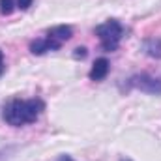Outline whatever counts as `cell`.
<instances>
[{"label": "cell", "mask_w": 161, "mask_h": 161, "mask_svg": "<svg viewBox=\"0 0 161 161\" xmlns=\"http://www.w3.org/2000/svg\"><path fill=\"white\" fill-rule=\"evenodd\" d=\"M86 54H88V51H86L84 47H77L73 56H75V58H86Z\"/></svg>", "instance_id": "30bf717a"}, {"label": "cell", "mask_w": 161, "mask_h": 161, "mask_svg": "<svg viewBox=\"0 0 161 161\" xmlns=\"http://www.w3.org/2000/svg\"><path fill=\"white\" fill-rule=\"evenodd\" d=\"M94 32H96V36L101 41L103 51H107V53L116 51L122 38H124V26L120 25V21H116V19H109L103 25H97Z\"/></svg>", "instance_id": "7a4b0ae2"}, {"label": "cell", "mask_w": 161, "mask_h": 161, "mask_svg": "<svg viewBox=\"0 0 161 161\" xmlns=\"http://www.w3.org/2000/svg\"><path fill=\"white\" fill-rule=\"evenodd\" d=\"M15 9V2L13 0H0V13L2 15H11Z\"/></svg>", "instance_id": "ba28073f"}, {"label": "cell", "mask_w": 161, "mask_h": 161, "mask_svg": "<svg viewBox=\"0 0 161 161\" xmlns=\"http://www.w3.org/2000/svg\"><path fill=\"white\" fill-rule=\"evenodd\" d=\"M144 51H146V54H150L154 58H161V40H146Z\"/></svg>", "instance_id": "52a82bcc"}, {"label": "cell", "mask_w": 161, "mask_h": 161, "mask_svg": "<svg viewBox=\"0 0 161 161\" xmlns=\"http://www.w3.org/2000/svg\"><path fill=\"white\" fill-rule=\"evenodd\" d=\"M109 69H111L109 60H107V58H97V60L94 62L92 69H90V79L92 80H103L107 77Z\"/></svg>", "instance_id": "8992f818"}, {"label": "cell", "mask_w": 161, "mask_h": 161, "mask_svg": "<svg viewBox=\"0 0 161 161\" xmlns=\"http://www.w3.org/2000/svg\"><path fill=\"white\" fill-rule=\"evenodd\" d=\"M32 2H34V0H15V6H17L19 9H28V8L32 6Z\"/></svg>", "instance_id": "9c48e42d"}, {"label": "cell", "mask_w": 161, "mask_h": 161, "mask_svg": "<svg viewBox=\"0 0 161 161\" xmlns=\"http://www.w3.org/2000/svg\"><path fill=\"white\" fill-rule=\"evenodd\" d=\"M45 111V103L40 97H32V99H21V97H13L9 99L4 109H2V118L8 125L13 127H21V125H28L40 118V114Z\"/></svg>", "instance_id": "6da1fadb"}, {"label": "cell", "mask_w": 161, "mask_h": 161, "mask_svg": "<svg viewBox=\"0 0 161 161\" xmlns=\"http://www.w3.org/2000/svg\"><path fill=\"white\" fill-rule=\"evenodd\" d=\"M47 36H49L51 40H54L56 43L64 45L68 40H71V36H73V28L68 26V25H58V26L49 28V30H47Z\"/></svg>", "instance_id": "5b68a950"}, {"label": "cell", "mask_w": 161, "mask_h": 161, "mask_svg": "<svg viewBox=\"0 0 161 161\" xmlns=\"http://www.w3.org/2000/svg\"><path fill=\"white\" fill-rule=\"evenodd\" d=\"M122 161H129V159H122Z\"/></svg>", "instance_id": "7c38bea8"}, {"label": "cell", "mask_w": 161, "mask_h": 161, "mask_svg": "<svg viewBox=\"0 0 161 161\" xmlns=\"http://www.w3.org/2000/svg\"><path fill=\"white\" fill-rule=\"evenodd\" d=\"M6 71V66H4V53L0 51V75Z\"/></svg>", "instance_id": "8fae6325"}, {"label": "cell", "mask_w": 161, "mask_h": 161, "mask_svg": "<svg viewBox=\"0 0 161 161\" xmlns=\"http://www.w3.org/2000/svg\"><path fill=\"white\" fill-rule=\"evenodd\" d=\"M129 84L139 88L141 92H146V94H161V79H156L148 73H141V75H135L129 79Z\"/></svg>", "instance_id": "3957f363"}, {"label": "cell", "mask_w": 161, "mask_h": 161, "mask_svg": "<svg viewBox=\"0 0 161 161\" xmlns=\"http://www.w3.org/2000/svg\"><path fill=\"white\" fill-rule=\"evenodd\" d=\"M60 47H62L60 43H56L54 40H51L49 36H45V38L34 40L30 43V53H32V54H45V53H49V51H58Z\"/></svg>", "instance_id": "277c9868"}]
</instances>
